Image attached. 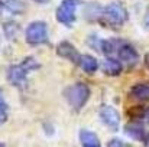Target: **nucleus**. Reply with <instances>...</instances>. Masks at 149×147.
<instances>
[{
  "label": "nucleus",
  "instance_id": "0eeeda50",
  "mask_svg": "<svg viewBox=\"0 0 149 147\" xmlns=\"http://www.w3.org/2000/svg\"><path fill=\"white\" fill-rule=\"evenodd\" d=\"M99 117L101 120V123L111 131H117L119 130V126H120V114L119 111L111 107V105H101L99 110Z\"/></svg>",
  "mask_w": 149,
  "mask_h": 147
},
{
  "label": "nucleus",
  "instance_id": "f3484780",
  "mask_svg": "<svg viewBox=\"0 0 149 147\" xmlns=\"http://www.w3.org/2000/svg\"><path fill=\"white\" fill-rule=\"evenodd\" d=\"M107 147H133V146H130V144L125 143V141H123V140H120V139H111V140H109Z\"/></svg>",
  "mask_w": 149,
  "mask_h": 147
},
{
  "label": "nucleus",
  "instance_id": "39448f33",
  "mask_svg": "<svg viewBox=\"0 0 149 147\" xmlns=\"http://www.w3.org/2000/svg\"><path fill=\"white\" fill-rule=\"evenodd\" d=\"M81 4L83 0H62L55 12L56 20L67 28L72 26L77 20V10Z\"/></svg>",
  "mask_w": 149,
  "mask_h": 147
},
{
  "label": "nucleus",
  "instance_id": "f03ea898",
  "mask_svg": "<svg viewBox=\"0 0 149 147\" xmlns=\"http://www.w3.org/2000/svg\"><path fill=\"white\" fill-rule=\"evenodd\" d=\"M129 19V12L122 1H110L101 7L99 20H103V25L110 28H120Z\"/></svg>",
  "mask_w": 149,
  "mask_h": 147
},
{
  "label": "nucleus",
  "instance_id": "ddd939ff",
  "mask_svg": "<svg viewBox=\"0 0 149 147\" xmlns=\"http://www.w3.org/2000/svg\"><path fill=\"white\" fill-rule=\"evenodd\" d=\"M80 143L83 147H101L97 134L90 131V130H81L80 131Z\"/></svg>",
  "mask_w": 149,
  "mask_h": 147
},
{
  "label": "nucleus",
  "instance_id": "4468645a",
  "mask_svg": "<svg viewBox=\"0 0 149 147\" xmlns=\"http://www.w3.org/2000/svg\"><path fill=\"white\" fill-rule=\"evenodd\" d=\"M3 33L7 41H16L20 33V26L15 20H7L3 23Z\"/></svg>",
  "mask_w": 149,
  "mask_h": 147
},
{
  "label": "nucleus",
  "instance_id": "6e6552de",
  "mask_svg": "<svg viewBox=\"0 0 149 147\" xmlns=\"http://www.w3.org/2000/svg\"><path fill=\"white\" fill-rule=\"evenodd\" d=\"M56 55L59 58H62V59L70 61L74 65H77L78 61H80V58H81V53L78 52V49L75 48L70 41H62V42L58 43V46H56Z\"/></svg>",
  "mask_w": 149,
  "mask_h": 147
},
{
  "label": "nucleus",
  "instance_id": "2eb2a0df",
  "mask_svg": "<svg viewBox=\"0 0 149 147\" xmlns=\"http://www.w3.org/2000/svg\"><path fill=\"white\" fill-rule=\"evenodd\" d=\"M4 9H7L9 12H12L13 14H20L25 12V3L23 0H1Z\"/></svg>",
  "mask_w": 149,
  "mask_h": 147
},
{
  "label": "nucleus",
  "instance_id": "aec40b11",
  "mask_svg": "<svg viewBox=\"0 0 149 147\" xmlns=\"http://www.w3.org/2000/svg\"><path fill=\"white\" fill-rule=\"evenodd\" d=\"M3 9H4V6H3V3H1V0H0V16H1V13H3Z\"/></svg>",
  "mask_w": 149,
  "mask_h": 147
},
{
  "label": "nucleus",
  "instance_id": "9d476101",
  "mask_svg": "<svg viewBox=\"0 0 149 147\" xmlns=\"http://www.w3.org/2000/svg\"><path fill=\"white\" fill-rule=\"evenodd\" d=\"M77 66H78L80 69H83L86 74H90V75L94 74L100 68L97 58H94L93 55H87V53H81V58H80Z\"/></svg>",
  "mask_w": 149,
  "mask_h": 147
},
{
  "label": "nucleus",
  "instance_id": "f8f14e48",
  "mask_svg": "<svg viewBox=\"0 0 149 147\" xmlns=\"http://www.w3.org/2000/svg\"><path fill=\"white\" fill-rule=\"evenodd\" d=\"M129 95L135 101L146 102V101H149V85L148 84H136L135 87H132Z\"/></svg>",
  "mask_w": 149,
  "mask_h": 147
},
{
  "label": "nucleus",
  "instance_id": "7ed1b4c3",
  "mask_svg": "<svg viewBox=\"0 0 149 147\" xmlns=\"http://www.w3.org/2000/svg\"><path fill=\"white\" fill-rule=\"evenodd\" d=\"M62 95L65 98V101L68 102V105L75 112H78L87 104L88 98L91 95V91L86 82H75V84H71L70 87H67L64 90Z\"/></svg>",
  "mask_w": 149,
  "mask_h": 147
},
{
  "label": "nucleus",
  "instance_id": "9b49d317",
  "mask_svg": "<svg viewBox=\"0 0 149 147\" xmlns=\"http://www.w3.org/2000/svg\"><path fill=\"white\" fill-rule=\"evenodd\" d=\"M125 133L129 134L130 137L136 139V140H141V141H145L146 140V131H145V126L139 121H130L125 126Z\"/></svg>",
  "mask_w": 149,
  "mask_h": 147
},
{
  "label": "nucleus",
  "instance_id": "412c9836",
  "mask_svg": "<svg viewBox=\"0 0 149 147\" xmlns=\"http://www.w3.org/2000/svg\"><path fill=\"white\" fill-rule=\"evenodd\" d=\"M0 147H6V144H4L3 141H0Z\"/></svg>",
  "mask_w": 149,
  "mask_h": 147
},
{
  "label": "nucleus",
  "instance_id": "6ab92c4d",
  "mask_svg": "<svg viewBox=\"0 0 149 147\" xmlns=\"http://www.w3.org/2000/svg\"><path fill=\"white\" fill-rule=\"evenodd\" d=\"M145 65H146V68L149 69V52L145 55Z\"/></svg>",
  "mask_w": 149,
  "mask_h": 147
},
{
  "label": "nucleus",
  "instance_id": "1a4fd4ad",
  "mask_svg": "<svg viewBox=\"0 0 149 147\" xmlns=\"http://www.w3.org/2000/svg\"><path fill=\"white\" fill-rule=\"evenodd\" d=\"M100 68H101L103 74L107 75V77H117V75H120L122 71H123L122 62H120L119 59L113 58V56H107V58L103 61V63H101Z\"/></svg>",
  "mask_w": 149,
  "mask_h": 147
},
{
  "label": "nucleus",
  "instance_id": "f257e3e1",
  "mask_svg": "<svg viewBox=\"0 0 149 147\" xmlns=\"http://www.w3.org/2000/svg\"><path fill=\"white\" fill-rule=\"evenodd\" d=\"M41 68V63L33 56H26L19 63L10 65L6 69V79L10 85L16 88H23L28 82V75L33 71H38Z\"/></svg>",
  "mask_w": 149,
  "mask_h": 147
},
{
  "label": "nucleus",
  "instance_id": "dca6fc26",
  "mask_svg": "<svg viewBox=\"0 0 149 147\" xmlns=\"http://www.w3.org/2000/svg\"><path fill=\"white\" fill-rule=\"evenodd\" d=\"M9 118V104L6 102L3 91L0 88V126H3Z\"/></svg>",
  "mask_w": 149,
  "mask_h": 147
},
{
  "label": "nucleus",
  "instance_id": "a211bd4d",
  "mask_svg": "<svg viewBox=\"0 0 149 147\" xmlns=\"http://www.w3.org/2000/svg\"><path fill=\"white\" fill-rule=\"evenodd\" d=\"M35 3H38V4H47V3H49L51 0H33Z\"/></svg>",
  "mask_w": 149,
  "mask_h": 147
},
{
  "label": "nucleus",
  "instance_id": "20e7f679",
  "mask_svg": "<svg viewBox=\"0 0 149 147\" xmlns=\"http://www.w3.org/2000/svg\"><path fill=\"white\" fill-rule=\"evenodd\" d=\"M25 41L31 46H39L45 45L49 41L48 35V25L42 20H36L28 25L25 29Z\"/></svg>",
  "mask_w": 149,
  "mask_h": 147
},
{
  "label": "nucleus",
  "instance_id": "423d86ee",
  "mask_svg": "<svg viewBox=\"0 0 149 147\" xmlns=\"http://www.w3.org/2000/svg\"><path fill=\"white\" fill-rule=\"evenodd\" d=\"M113 55H117V59L122 62V65L125 63L130 68H133L139 61V53H138L136 48L132 43L122 41V39H116V46H114Z\"/></svg>",
  "mask_w": 149,
  "mask_h": 147
}]
</instances>
